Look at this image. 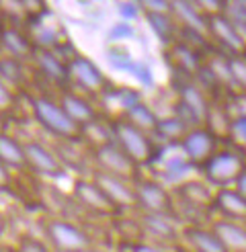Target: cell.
Segmentation results:
<instances>
[{
	"instance_id": "cell-1",
	"label": "cell",
	"mask_w": 246,
	"mask_h": 252,
	"mask_svg": "<svg viewBox=\"0 0 246 252\" xmlns=\"http://www.w3.org/2000/svg\"><path fill=\"white\" fill-rule=\"evenodd\" d=\"M29 103H31V113H33L35 121L39 123L47 133H52L56 140H64V142L82 140L84 129L70 119V115L62 109L58 100H52L47 96H31Z\"/></svg>"
},
{
	"instance_id": "cell-2",
	"label": "cell",
	"mask_w": 246,
	"mask_h": 252,
	"mask_svg": "<svg viewBox=\"0 0 246 252\" xmlns=\"http://www.w3.org/2000/svg\"><path fill=\"white\" fill-rule=\"evenodd\" d=\"M45 242L54 248V252H92V236L64 218H49L43 223Z\"/></svg>"
},
{
	"instance_id": "cell-3",
	"label": "cell",
	"mask_w": 246,
	"mask_h": 252,
	"mask_svg": "<svg viewBox=\"0 0 246 252\" xmlns=\"http://www.w3.org/2000/svg\"><path fill=\"white\" fill-rule=\"evenodd\" d=\"M111 131H113V140L115 144L125 152L135 164H150L158 158V148L154 144V140L150 137V133H146L138 127H133L131 123H127L125 119H113L111 121Z\"/></svg>"
},
{
	"instance_id": "cell-4",
	"label": "cell",
	"mask_w": 246,
	"mask_h": 252,
	"mask_svg": "<svg viewBox=\"0 0 246 252\" xmlns=\"http://www.w3.org/2000/svg\"><path fill=\"white\" fill-rule=\"evenodd\" d=\"M199 170L205 183L217 189H226L238 183L240 174L246 170V162L240 154L230 152V150H221V152H215L209 160H205L203 164H199Z\"/></svg>"
},
{
	"instance_id": "cell-5",
	"label": "cell",
	"mask_w": 246,
	"mask_h": 252,
	"mask_svg": "<svg viewBox=\"0 0 246 252\" xmlns=\"http://www.w3.org/2000/svg\"><path fill=\"white\" fill-rule=\"evenodd\" d=\"M135 189V199H138V209L142 213H154V216H166V218H175L177 209H175V197L170 191H166L162 183H158L156 179H140L133 181Z\"/></svg>"
},
{
	"instance_id": "cell-6",
	"label": "cell",
	"mask_w": 246,
	"mask_h": 252,
	"mask_svg": "<svg viewBox=\"0 0 246 252\" xmlns=\"http://www.w3.org/2000/svg\"><path fill=\"white\" fill-rule=\"evenodd\" d=\"M91 154H92V160H94V170L119 176V179L129 181V183L140 179V166L135 164V162L123 152L115 142L94 146Z\"/></svg>"
},
{
	"instance_id": "cell-7",
	"label": "cell",
	"mask_w": 246,
	"mask_h": 252,
	"mask_svg": "<svg viewBox=\"0 0 246 252\" xmlns=\"http://www.w3.org/2000/svg\"><path fill=\"white\" fill-rule=\"evenodd\" d=\"M68 70H70V80L76 82L89 94H103L111 86L109 80L105 78V74L101 72V68L86 56L74 54L68 60Z\"/></svg>"
},
{
	"instance_id": "cell-8",
	"label": "cell",
	"mask_w": 246,
	"mask_h": 252,
	"mask_svg": "<svg viewBox=\"0 0 246 252\" xmlns=\"http://www.w3.org/2000/svg\"><path fill=\"white\" fill-rule=\"evenodd\" d=\"M172 197L184 209H191L193 213H205L209 207H214L215 201V193L212 191L209 183L199 179H189L175 185L172 187Z\"/></svg>"
},
{
	"instance_id": "cell-9",
	"label": "cell",
	"mask_w": 246,
	"mask_h": 252,
	"mask_svg": "<svg viewBox=\"0 0 246 252\" xmlns=\"http://www.w3.org/2000/svg\"><path fill=\"white\" fill-rule=\"evenodd\" d=\"M72 195L78 201V205H82L86 211L94 213V216H115L119 211L92 179H76Z\"/></svg>"
},
{
	"instance_id": "cell-10",
	"label": "cell",
	"mask_w": 246,
	"mask_h": 252,
	"mask_svg": "<svg viewBox=\"0 0 246 252\" xmlns=\"http://www.w3.org/2000/svg\"><path fill=\"white\" fill-rule=\"evenodd\" d=\"M91 179L103 189L105 195L111 199V203H113L117 209H138V199H135L133 183L123 181L113 174L101 172V170H92Z\"/></svg>"
},
{
	"instance_id": "cell-11",
	"label": "cell",
	"mask_w": 246,
	"mask_h": 252,
	"mask_svg": "<svg viewBox=\"0 0 246 252\" xmlns=\"http://www.w3.org/2000/svg\"><path fill=\"white\" fill-rule=\"evenodd\" d=\"M23 146H25V154H27V166L33 172L41 176H49V179H58V176L66 174V166L62 164L58 154H54L41 142L29 140V142H23Z\"/></svg>"
},
{
	"instance_id": "cell-12",
	"label": "cell",
	"mask_w": 246,
	"mask_h": 252,
	"mask_svg": "<svg viewBox=\"0 0 246 252\" xmlns=\"http://www.w3.org/2000/svg\"><path fill=\"white\" fill-rule=\"evenodd\" d=\"M179 148L191 164H203L217 152V135L207 127H195L187 133Z\"/></svg>"
},
{
	"instance_id": "cell-13",
	"label": "cell",
	"mask_w": 246,
	"mask_h": 252,
	"mask_svg": "<svg viewBox=\"0 0 246 252\" xmlns=\"http://www.w3.org/2000/svg\"><path fill=\"white\" fill-rule=\"evenodd\" d=\"M205 17H207V33H212L217 43L232 49V52H244L246 49L244 33L224 15V12H221V15H205Z\"/></svg>"
},
{
	"instance_id": "cell-14",
	"label": "cell",
	"mask_w": 246,
	"mask_h": 252,
	"mask_svg": "<svg viewBox=\"0 0 246 252\" xmlns=\"http://www.w3.org/2000/svg\"><path fill=\"white\" fill-rule=\"evenodd\" d=\"M35 64L41 76H45L54 84H66L70 82V70L68 62L62 60L52 47H35Z\"/></svg>"
},
{
	"instance_id": "cell-15",
	"label": "cell",
	"mask_w": 246,
	"mask_h": 252,
	"mask_svg": "<svg viewBox=\"0 0 246 252\" xmlns=\"http://www.w3.org/2000/svg\"><path fill=\"white\" fill-rule=\"evenodd\" d=\"M181 236L184 244L193 252H228L224 242L212 228H203V225H184L181 230Z\"/></svg>"
},
{
	"instance_id": "cell-16",
	"label": "cell",
	"mask_w": 246,
	"mask_h": 252,
	"mask_svg": "<svg viewBox=\"0 0 246 252\" xmlns=\"http://www.w3.org/2000/svg\"><path fill=\"white\" fill-rule=\"evenodd\" d=\"M214 207L224 216V220L246 223V199L238 193L236 187H226L215 191Z\"/></svg>"
},
{
	"instance_id": "cell-17",
	"label": "cell",
	"mask_w": 246,
	"mask_h": 252,
	"mask_svg": "<svg viewBox=\"0 0 246 252\" xmlns=\"http://www.w3.org/2000/svg\"><path fill=\"white\" fill-rule=\"evenodd\" d=\"M58 103H60L62 109H64L68 115H70V119H72L74 123H78L82 129L89 127V125H92L94 121H98V119H96L94 107H92L84 96H80V94L62 93L60 98H58Z\"/></svg>"
},
{
	"instance_id": "cell-18",
	"label": "cell",
	"mask_w": 246,
	"mask_h": 252,
	"mask_svg": "<svg viewBox=\"0 0 246 252\" xmlns=\"http://www.w3.org/2000/svg\"><path fill=\"white\" fill-rule=\"evenodd\" d=\"M212 230L219 236L228 252H246V225L232 220H215Z\"/></svg>"
},
{
	"instance_id": "cell-19",
	"label": "cell",
	"mask_w": 246,
	"mask_h": 252,
	"mask_svg": "<svg viewBox=\"0 0 246 252\" xmlns=\"http://www.w3.org/2000/svg\"><path fill=\"white\" fill-rule=\"evenodd\" d=\"M140 223L146 236H152L160 242H175L181 236L175 223L166 216H154V213H140Z\"/></svg>"
},
{
	"instance_id": "cell-20",
	"label": "cell",
	"mask_w": 246,
	"mask_h": 252,
	"mask_svg": "<svg viewBox=\"0 0 246 252\" xmlns=\"http://www.w3.org/2000/svg\"><path fill=\"white\" fill-rule=\"evenodd\" d=\"M168 60L172 62V66H175L177 72L181 74H187V76L195 78V74L201 70V62H199V56L197 52L187 45L184 41H179V43H172L168 47Z\"/></svg>"
},
{
	"instance_id": "cell-21",
	"label": "cell",
	"mask_w": 246,
	"mask_h": 252,
	"mask_svg": "<svg viewBox=\"0 0 246 252\" xmlns=\"http://www.w3.org/2000/svg\"><path fill=\"white\" fill-rule=\"evenodd\" d=\"M35 47L37 45H33L21 31L10 29V27L2 29V49L6 52L8 58L25 62L35 56Z\"/></svg>"
},
{
	"instance_id": "cell-22",
	"label": "cell",
	"mask_w": 246,
	"mask_h": 252,
	"mask_svg": "<svg viewBox=\"0 0 246 252\" xmlns=\"http://www.w3.org/2000/svg\"><path fill=\"white\" fill-rule=\"evenodd\" d=\"M172 17L181 21L183 29H191L197 33L207 31V17L205 12L197 8L193 2H172Z\"/></svg>"
},
{
	"instance_id": "cell-23",
	"label": "cell",
	"mask_w": 246,
	"mask_h": 252,
	"mask_svg": "<svg viewBox=\"0 0 246 252\" xmlns=\"http://www.w3.org/2000/svg\"><path fill=\"white\" fill-rule=\"evenodd\" d=\"M0 160H2V166H6V168L21 170L27 166V154H25L23 142L15 140V137L8 133L0 135Z\"/></svg>"
},
{
	"instance_id": "cell-24",
	"label": "cell",
	"mask_w": 246,
	"mask_h": 252,
	"mask_svg": "<svg viewBox=\"0 0 246 252\" xmlns=\"http://www.w3.org/2000/svg\"><path fill=\"white\" fill-rule=\"evenodd\" d=\"M121 119H125L127 123L133 125V127H138V129H142L146 133H156L158 123H160L158 115L144 103V100H142V103H138V105H133L127 113H123Z\"/></svg>"
},
{
	"instance_id": "cell-25",
	"label": "cell",
	"mask_w": 246,
	"mask_h": 252,
	"mask_svg": "<svg viewBox=\"0 0 246 252\" xmlns=\"http://www.w3.org/2000/svg\"><path fill=\"white\" fill-rule=\"evenodd\" d=\"M144 19L148 21V25L152 27L154 35L158 37L164 45H172L175 41V31H177V23L172 15H160V12H146L144 10Z\"/></svg>"
},
{
	"instance_id": "cell-26",
	"label": "cell",
	"mask_w": 246,
	"mask_h": 252,
	"mask_svg": "<svg viewBox=\"0 0 246 252\" xmlns=\"http://www.w3.org/2000/svg\"><path fill=\"white\" fill-rule=\"evenodd\" d=\"M189 125L181 121L177 115H172V117H164V119H160L158 123V129H156V135L160 137V140H164L168 144H177L181 146V142L187 137L189 133Z\"/></svg>"
},
{
	"instance_id": "cell-27",
	"label": "cell",
	"mask_w": 246,
	"mask_h": 252,
	"mask_svg": "<svg viewBox=\"0 0 246 252\" xmlns=\"http://www.w3.org/2000/svg\"><path fill=\"white\" fill-rule=\"evenodd\" d=\"M103 98H105V103H115L117 109L121 111V115L123 113H127L133 105L142 103L140 93L133 91V88H127V86H109L107 91L103 93Z\"/></svg>"
},
{
	"instance_id": "cell-28",
	"label": "cell",
	"mask_w": 246,
	"mask_h": 252,
	"mask_svg": "<svg viewBox=\"0 0 246 252\" xmlns=\"http://www.w3.org/2000/svg\"><path fill=\"white\" fill-rule=\"evenodd\" d=\"M105 54H107V58L111 62V66L117 68V70L129 72V68L133 66V62H135L131 58V54H129V49L125 45H121V43H111Z\"/></svg>"
},
{
	"instance_id": "cell-29",
	"label": "cell",
	"mask_w": 246,
	"mask_h": 252,
	"mask_svg": "<svg viewBox=\"0 0 246 252\" xmlns=\"http://www.w3.org/2000/svg\"><path fill=\"white\" fill-rule=\"evenodd\" d=\"M195 84L199 86L205 94L207 93H215V91H219V88H224V84L219 82L217 74L212 70V66H209V64H203L201 70L195 74Z\"/></svg>"
},
{
	"instance_id": "cell-30",
	"label": "cell",
	"mask_w": 246,
	"mask_h": 252,
	"mask_svg": "<svg viewBox=\"0 0 246 252\" xmlns=\"http://www.w3.org/2000/svg\"><path fill=\"white\" fill-rule=\"evenodd\" d=\"M23 62L19 60H12L8 56L2 58V62H0V76H2V84L8 82L10 84H19L21 78H23Z\"/></svg>"
},
{
	"instance_id": "cell-31",
	"label": "cell",
	"mask_w": 246,
	"mask_h": 252,
	"mask_svg": "<svg viewBox=\"0 0 246 252\" xmlns=\"http://www.w3.org/2000/svg\"><path fill=\"white\" fill-rule=\"evenodd\" d=\"M133 35H135V27H133V25L127 23V21H119V23H115L113 27L109 29L107 39L111 43H123L125 39H131Z\"/></svg>"
},
{
	"instance_id": "cell-32",
	"label": "cell",
	"mask_w": 246,
	"mask_h": 252,
	"mask_svg": "<svg viewBox=\"0 0 246 252\" xmlns=\"http://www.w3.org/2000/svg\"><path fill=\"white\" fill-rule=\"evenodd\" d=\"M230 68H232V76H234V82H236V88L242 91V94H246V60L232 58Z\"/></svg>"
},
{
	"instance_id": "cell-33",
	"label": "cell",
	"mask_w": 246,
	"mask_h": 252,
	"mask_svg": "<svg viewBox=\"0 0 246 252\" xmlns=\"http://www.w3.org/2000/svg\"><path fill=\"white\" fill-rule=\"evenodd\" d=\"M17 248H19V252H54V248L47 242L39 240V238H33V236H23Z\"/></svg>"
},
{
	"instance_id": "cell-34",
	"label": "cell",
	"mask_w": 246,
	"mask_h": 252,
	"mask_svg": "<svg viewBox=\"0 0 246 252\" xmlns=\"http://www.w3.org/2000/svg\"><path fill=\"white\" fill-rule=\"evenodd\" d=\"M230 137L240 148H246V115H238L232 119L230 125Z\"/></svg>"
},
{
	"instance_id": "cell-35",
	"label": "cell",
	"mask_w": 246,
	"mask_h": 252,
	"mask_svg": "<svg viewBox=\"0 0 246 252\" xmlns=\"http://www.w3.org/2000/svg\"><path fill=\"white\" fill-rule=\"evenodd\" d=\"M117 10H119L121 19L127 21V23H131L133 19H138L140 15H144L140 2H117Z\"/></svg>"
},
{
	"instance_id": "cell-36",
	"label": "cell",
	"mask_w": 246,
	"mask_h": 252,
	"mask_svg": "<svg viewBox=\"0 0 246 252\" xmlns=\"http://www.w3.org/2000/svg\"><path fill=\"white\" fill-rule=\"evenodd\" d=\"M142 10L146 12H160V15H172V2L170 0H144Z\"/></svg>"
},
{
	"instance_id": "cell-37",
	"label": "cell",
	"mask_w": 246,
	"mask_h": 252,
	"mask_svg": "<svg viewBox=\"0 0 246 252\" xmlns=\"http://www.w3.org/2000/svg\"><path fill=\"white\" fill-rule=\"evenodd\" d=\"M129 72H131L133 76L138 78L142 84L152 86V70H150V66H148L146 62H138V60H135V62H133V66L129 68Z\"/></svg>"
},
{
	"instance_id": "cell-38",
	"label": "cell",
	"mask_w": 246,
	"mask_h": 252,
	"mask_svg": "<svg viewBox=\"0 0 246 252\" xmlns=\"http://www.w3.org/2000/svg\"><path fill=\"white\" fill-rule=\"evenodd\" d=\"M123 250L125 252H166L158 246L146 244V242H131V244H123Z\"/></svg>"
},
{
	"instance_id": "cell-39",
	"label": "cell",
	"mask_w": 246,
	"mask_h": 252,
	"mask_svg": "<svg viewBox=\"0 0 246 252\" xmlns=\"http://www.w3.org/2000/svg\"><path fill=\"white\" fill-rule=\"evenodd\" d=\"M0 93H2V109H10L12 107V103H15V94H12V91H10V86H6V84H2L0 86Z\"/></svg>"
},
{
	"instance_id": "cell-40",
	"label": "cell",
	"mask_w": 246,
	"mask_h": 252,
	"mask_svg": "<svg viewBox=\"0 0 246 252\" xmlns=\"http://www.w3.org/2000/svg\"><path fill=\"white\" fill-rule=\"evenodd\" d=\"M234 187H236V189H238V193H240V195H242V197L246 199V170H244V172L240 174V179H238V183H236V185H234Z\"/></svg>"
},
{
	"instance_id": "cell-41",
	"label": "cell",
	"mask_w": 246,
	"mask_h": 252,
	"mask_svg": "<svg viewBox=\"0 0 246 252\" xmlns=\"http://www.w3.org/2000/svg\"><path fill=\"white\" fill-rule=\"evenodd\" d=\"M0 252H19L17 246H8V244H2L0 246Z\"/></svg>"
},
{
	"instance_id": "cell-42",
	"label": "cell",
	"mask_w": 246,
	"mask_h": 252,
	"mask_svg": "<svg viewBox=\"0 0 246 252\" xmlns=\"http://www.w3.org/2000/svg\"><path fill=\"white\" fill-rule=\"evenodd\" d=\"M244 37H246V29H244Z\"/></svg>"
},
{
	"instance_id": "cell-43",
	"label": "cell",
	"mask_w": 246,
	"mask_h": 252,
	"mask_svg": "<svg viewBox=\"0 0 246 252\" xmlns=\"http://www.w3.org/2000/svg\"><path fill=\"white\" fill-rule=\"evenodd\" d=\"M244 225H246V223H244Z\"/></svg>"
}]
</instances>
